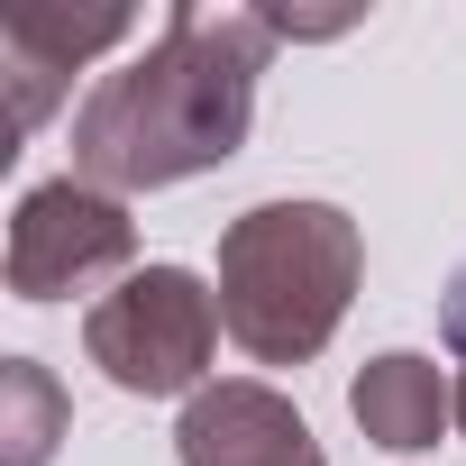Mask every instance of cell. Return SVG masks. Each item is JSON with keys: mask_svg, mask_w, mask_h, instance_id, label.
Listing matches in <instances>:
<instances>
[{"mask_svg": "<svg viewBox=\"0 0 466 466\" xmlns=\"http://www.w3.org/2000/svg\"><path fill=\"white\" fill-rule=\"evenodd\" d=\"M366 284V238L339 201H257L219 228V329L257 366H311Z\"/></svg>", "mask_w": 466, "mask_h": 466, "instance_id": "cell-2", "label": "cell"}, {"mask_svg": "<svg viewBox=\"0 0 466 466\" xmlns=\"http://www.w3.org/2000/svg\"><path fill=\"white\" fill-rule=\"evenodd\" d=\"M101 275H137V219L119 192L83 183V174H56L19 201L10 219V293L19 302H65V293H92Z\"/></svg>", "mask_w": 466, "mask_h": 466, "instance_id": "cell-4", "label": "cell"}, {"mask_svg": "<svg viewBox=\"0 0 466 466\" xmlns=\"http://www.w3.org/2000/svg\"><path fill=\"white\" fill-rule=\"evenodd\" d=\"M457 430H466V375H457Z\"/></svg>", "mask_w": 466, "mask_h": 466, "instance_id": "cell-10", "label": "cell"}, {"mask_svg": "<svg viewBox=\"0 0 466 466\" xmlns=\"http://www.w3.org/2000/svg\"><path fill=\"white\" fill-rule=\"evenodd\" d=\"M128 28H137L128 10H83V19H74V10H10V28H0V65H10V128L28 137V128L56 110L65 74L92 65V56H110Z\"/></svg>", "mask_w": 466, "mask_h": 466, "instance_id": "cell-6", "label": "cell"}, {"mask_svg": "<svg viewBox=\"0 0 466 466\" xmlns=\"http://www.w3.org/2000/svg\"><path fill=\"white\" fill-rule=\"evenodd\" d=\"M183 466H329L311 420L275 384H201L174 430Z\"/></svg>", "mask_w": 466, "mask_h": 466, "instance_id": "cell-5", "label": "cell"}, {"mask_svg": "<svg viewBox=\"0 0 466 466\" xmlns=\"http://www.w3.org/2000/svg\"><path fill=\"white\" fill-rule=\"evenodd\" d=\"M275 56L266 10H210V0H174L156 46L74 110V174L101 192H165L248 147L257 119V74Z\"/></svg>", "mask_w": 466, "mask_h": 466, "instance_id": "cell-1", "label": "cell"}, {"mask_svg": "<svg viewBox=\"0 0 466 466\" xmlns=\"http://www.w3.org/2000/svg\"><path fill=\"white\" fill-rule=\"evenodd\" d=\"M348 411H357L366 448L411 457V448H439V430L457 420V384L439 375V357L393 348V357H366V375L348 384Z\"/></svg>", "mask_w": 466, "mask_h": 466, "instance_id": "cell-7", "label": "cell"}, {"mask_svg": "<svg viewBox=\"0 0 466 466\" xmlns=\"http://www.w3.org/2000/svg\"><path fill=\"white\" fill-rule=\"evenodd\" d=\"M439 329H448V348H457V366H466V275L448 284V311H439Z\"/></svg>", "mask_w": 466, "mask_h": 466, "instance_id": "cell-9", "label": "cell"}, {"mask_svg": "<svg viewBox=\"0 0 466 466\" xmlns=\"http://www.w3.org/2000/svg\"><path fill=\"white\" fill-rule=\"evenodd\" d=\"M219 348V293L183 266H137L119 293H101L83 311V357L119 384V393H201V366Z\"/></svg>", "mask_w": 466, "mask_h": 466, "instance_id": "cell-3", "label": "cell"}, {"mask_svg": "<svg viewBox=\"0 0 466 466\" xmlns=\"http://www.w3.org/2000/svg\"><path fill=\"white\" fill-rule=\"evenodd\" d=\"M65 439V384L37 357L0 366V466H46Z\"/></svg>", "mask_w": 466, "mask_h": 466, "instance_id": "cell-8", "label": "cell"}]
</instances>
